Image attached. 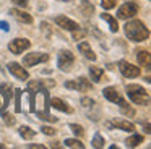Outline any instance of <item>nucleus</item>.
I'll list each match as a JSON object with an SVG mask.
<instances>
[{"label":"nucleus","mask_w":151,"mask_h":149,"mask_svg":"<svg viewBox=\"0 0 151 149\" xmlns=\"http://www.w3.org/2000/svg\"><path fill=\"white\" fill-rule=\"evenodd\" d=\"M33 92V91H29ZM31 112H36V115L41 120L46 122H57L54 115H50V96L47 89L41 87V89L33 92V104H31Z\"/></svg>","instance_id":"1"},{"label":"nucleus","mask_w":151,"mask_h":149,"mask_svg":"<svg viewBox=\"0 0 151 149\" xmlns=\"http://www.w3.org/2000/svg\"><path fill=\"white\" fill-rule=\"evenodd\" d=\"M125 34L133 42H143L150 37L148 28L141 21H138V19H132V21H128L125 24Z\"/></svg>","instance_id":"2"},{"label":"nucleus","mask_w":151,"mask_h":149,"mask_svg":"<svg viewBox=\"0 0 151 149\" xmlns=\"http://www.w3.org/2000/svg\"><path fill=\"white\" fill-rule=\"evenodd\" d=\"M102 94H104V97L107 100L119 104V105H120V109H122V112H124L125 115H128V117H133L135 115V110L132 109V107L128 105L124 99H122L120 94L117 92V89H115V87H104V89H102Z\"/></svg>","instance_id":"3"},{"label":"nucleus","mask_w":151,"mask_h":149,"mask_svg":"<svg viewBox=\"0 0 151 149\" xmlns=\"http://www.w3.org/2000/svg\"><path fill=\"white\" fill-rule=\"evenodd\" d=\"M127 94H128L132 102L138 104V105H148L150 104V94L146 92V89H143L138 84H128Z\"/></svg>","instance_id":"4"},{"label":"nucleus","mask_w":151,"mask_h":149,"mask_svg":"<svg viewBox=\"0 0 151 149\" xmlns=\"http://www.w3.org/2000/svg\"><path fill=\"white\" fill-rule=\"evenodd\" d=\"M138 13V5L135 2H127L125 5H122L117 11V18L119 19H128L132 16H135Z\"/></svg>","instance_id":"5"},{"label":"nucleus","mask_w":151,"mask_h":149,"mask_svg":"<svg viewBox=\"0 0 151 149\" xmlns=\"http://www.w3.org/2000/svg\"><path fill=\"white\" fill-rule=\"evenodd\" d=\"M75 63V55L70 50H62L59 54V68L63 71H70L72 65Z\"/></svg>","instance_id":"6"},{"label":"nucleus","mask_w":151,"mask_h":149,"mask_svg":"<svg viewBox=\"0 0 151 149\" xmlns=\"http://www.w3.org/2000/svg\"><path fill=\"white\" fill-rule=\"evenodd\" d=\"M49 60V55L44 54V52H34V54H28L26 57L23 58V65L24 67H34L37 63H42V62Z\"/></svg>","instance_id":"7"},{"label":"nucleus","mask_w":151,"mask_h":149,"mask_svg":"<svg viewBox=\"0 0 151 149\" xmlns=\"http://www.w3.org/2000/svg\"><path fill=\"white\" fill-rule=\"evenodd\" d=\"M65 87H68V89L81 91V92H86V91H89V89L93 87V84L89 83L86 78L80 76L78 80H75V81H67V83H65Z\"/></svg>","instance_id":"8"},{"label":"nucleus","mask_w":151,"mask_h":149,"mask_svg":"<svg viewBox=\"0 0 151 149\" xmlns=\"http://www.w3.org/2000/svg\"><path fill=\"white\" fill-rule=\"evenodd\" d=\"M119 70L122 71V74H124L125 78H137V76H140V73H141L138 67H135V65L128 63V62H125V60L119 62Z\"/></svg>","instance_id":"9"},{"label":"nucleus","mask_w":151,"mask_h":149,"mask_svg":"<svg viewBox=\"0 0 151 149\" xmlns=\"http://www.w3.org/2000/svg\"><path fill=\"white\" fill-rule=\"evenodd\" d=\"M8 71H10L17 80H21V81H26L28 78H29V73L26 71V68H23L20 63H15V62L8 63Z\"/></svg>","instance_id":"10"},{"label":"nucleus","mask_w":151,"mask_h":149,"mask_svg":"<svg viewBox=\"0 0 151 149\" xmlns=\"http://www.w3.org/2000/svg\"><path fill=\"white\" fill-rule=\"evenodd\" d=\"M29 45H31V42L28 41V39H15V41H12L10 44H8V49H10L13 54H23L26 49H29Z\"/></svg>","instance_id":"11"},{"label":"nucleus","mask_w":151,"mask_h":149,"mask_svg":"<svg viewBox=\"0 0 151 149\" xmlns=\"http://www.w3.org/2000/svg\"><path fill=\"white\" fill-rule=\"evenodd\" d=\"M12 97V87L8 84H0V112H4Z\"/></svg>","instance_id":"12"},{"label":"nucleus","mask_w":151,"mask_h":149,"mask_svg":"<svg viewBox=\"0 0 151 149\" xmlns=\"http://www.w3.org/2000/svg\"><path fill=\"white\" fill-rule=\"evenodd\" d=\"M55 23L60 26V28L68 29V31H73V29L80 28V26H78V23H75L73 19L67 18V16H55Z\"/></svg>","instance_id":"13"},{"label":"nucleus","mask_w":151,"mask_h":149,"mask_svg":"<svg viewBox=\"0 0 151 149\" xmlns=\"http://www.w3.org/2000/svg\"><path fill=\"white\" fill-rule=\"evenodd\" d=\"M50 105L55 107L57 110H60V112H65V113H72L73 112L72 107H70L67 102H63L62 99H59V97H52V99H50Z\"/></svg>","instance_id":"14"},{"label":"nucleus","mask_w":151,"mask_h":149,"mask_svg":"<svg viewBox=\"0 0 151 149\" xmlns=\"http://www.w3.org/2000/svg\"><path fill=\"white\" fill-rule=\"evenodd\" d=\"M109 126H117V128L124 130V131H135V125L130 122H127V120H117L114 118L112 120V123H109Z\"/></svg>","instance_id":"15"},{"label":"nucleus","mask_w":151,"mask_h":149,"mask_svg":"<svg viewBox=\"0 0 151 149\" xmlns=\"http://www.w3.org/2000/svg\"><path fill=\"white\" fill-rule=\"evenodd\" d=\"M10 15H13L18 21L26 23V24H31V23H33V16H31L29 13H26V11H21V10H12Z\"/></svg>","instance_id":"16"},{"label":"nucleus","mask_w":151,"mask_h":149,"mask_svg":"<svg viewBox=\"0 0 151 149\" xmlns=\"http://www.w3.org/2000/svg\"><path fill=\"white\" fill-rule=\"evenodd\" d=\"M78 50L81 52L86 58H89V60H96V54L91 50V47H89V44L86 41H83V42H80V44H78Z\"/></svg>","instance_id":"17"},{"label":"nucleus","mask_w":151,"mask_h":149,"mask_svg":"<svg viewBox=\"0 0 151 149\" xmlns=\"http://www.w3.org/2000/svg\"><path fill=\"white\" fill-rule=\"evenodd\" d=\"M137 58H138V63H140L141 67H145V68L151 67V58H150V52L148 50H140L137 55Z\"/></svg>","instance_id":"18"},{"label":"nucleus","mask_w":151,"mask_h":149,"mask_svg":"<svg viewBox=\"0 0 151 149\" xmlns=\"http://www.w3.org/2000/svg\"><path fill=\"white\" fill-rule=\"evenodd\" d=\"M101 18L104 19V21H107V24H109V28H111V31H112V32H117V29H119L117 18H114V16L107 15V13H102V15H101Z\"/></svg>","instance_id":"19"},{"label":"nucleus","mask_w":151,"mask_h":149,"mask_svg":"<svg viewBox=\"0 0 151 149\" xmlns=\"http://www.w3.org/2000/svg\"><path fill=\"white\" fill-rule=\"evenodd\" d=\"M89 74H91V80L94 81V83H99L102 74H104V70L99 68V67H89Z\"/></svg>","instance_id":"20"},{"label":"nucleus","mask_w":151,"mask_h":149,"mask_svg":"<svg viewBox=\"0 0 151 149\" xmlns=\"http://www.w3.org/2000/svg\"><path fill=\"white\" fill-rule=\"evenodd\" d=\"M20 136L23 139H33L36 136V131L29 126H20Z\"/></svg>","instance_id":"21"},{"label":"nucleus","mask_w":151,"mask_h":149,"mask_svg":"<svg viewBox=\"0 0 151 149\" xmlns=\"http://www.w3.org/2000/svg\"><path fill=\"white\" fill-rule=\"evenodd\" d=\"M141 143H143V136L138 135V133H133V135L127 139V146H128V148H135V146L141 144Z\"/></svg>","instance_id":"22"},{"label":"nucleus","mask_w":151,"mask_h":149,"mask_svg":"<svg viewBox=\"0 0 151 149\" xmlns=\"http://www.w3.org/2000/svg\"><path fill=\"white\" fill-rule=\"evenodd\" d=\"M81 11L85 13V16H89L93 11H94V6H93L88 0H81Z\"/></svg>","instance_id":"23"},{"label":"nucleus","mask_w":151,"mask_h":149,"mask_svg":"<svg viewBox=\"0 0 151 149\" xmlns=\"http://www.w3.org/2000/svg\"><path fill=\"white\" fill-rule=\"evenodd\" d=\"M104 138L101 136V133H96L94 135V138H93V141H91V146L93 148H104Z\"/></svg>","instance_id":"24"},{"label":"nucleus","mask_w":151,"mask_h":149,"mask_svg":"<svg viewBox=\"0 0 151 149\" xmlns=\"http://www.w3.org/2000/svg\"><path fill=\"white\" fill-rule=\"evenodd\" d=\"M65 146L67 148H78V149L85 148V144L81 141H78V139H65Z\"/></svg>","instance_id":"25"},{"label":"nucleus","mask_w":151,"mask_h":149,"mask_svg":"<svg viewBox=\"0 0 151 149\" xmlns=\"http://www.w3.org/2000/svg\"><path fill=\"white\" fill-rule=\"evenodd\" d=\"M85 36H86V31H85V29L76 28V29H73V31H72V37L75 39V41H81Z\"/></svg>","instance_id":"26"},{"label":"nucleus","mask_w":151,"mask_h":149,"mask_svg":"<svg viewBox=\"0 0 151 149\" xmlns=\"http://www.w3.org/2000/svg\"><path fill=\"white\" fill-rule=\"evenodd\" d=\"M70 130H72V131L75 133L76 136H83V135H85V130H83V126H81V125H76V123H72V125H70Z\"/></svg>","instance_id":"27"},{"label":"nucleus","mask_w":151,"mask_h":149,"mask_svg":"<svg viewBox=\"0 0 151 149\" xmlns=\"http://www.w3.org/2000/svg\"><path fill=\"white\" fill-rule=\"evenodd\" d=\"M101 5L104 10H111L117 5V0H101Z\"/></svg>","instance_id":"28"},{"label":"nucleus","mask_w":151,"mask_h":149,"mask_svg":"<svg viewBox=\"0 0 151 149\" xmlns=\"http://www.w3.org/2000/svg\"><path fill=\"white\" fill-rule=\"evenodd\" d=\"M15 96H17V105H15V112H21V91L20 89H15Z\"/></svg>","instance_id":"29"},{"label":"nucleus","mask_w":151,"mask_h":149,"mask_svg":"<svg viewBox=\"0 0 151 149\" xmlns=\"http://www.w3.org/2000/svg\"><path fill=\"white\" fill-rule=\"evenodd\" d=\"M41 131H42L44 135H47V136H54L57 133V130L50 128V126H42V128H41Z\"/></svg>","instance_id":"30"},{"label":"nucleus","mask_w":151,"mask_h":149,"mask_svg":"<svg viewBox=\"0 0 151 149\" xmlns=\"http://www.w3.org/2000/svg\"><path fill=\"white\" fill-rule=\"evenodd\" d=\"M81 104H83V107H85V109H88V107H93V105H94V100L89 99V97H83V99H81Z\"/></svg>","instance_id":"31"},{"label":"nucleus","mask_w":151,"mask_h":149,"mask_svg":"<svg viewBox=\"0 0 151 149\" xmlns=\"http://www.w3.org/2000/svg\"><path fill=\"white\" fill-rule=\"evenodd\" d=\"M4 120H5L7 125H13V123H15V118L10 115V113H4Z\"/></svg>","instance_id":"32"},{"label":"nucleus","mask_w":151,"mask_h":149,"mask_svg":"<svg viewBox=\"0 0 151 149\" xmlns=\"http://www.w3.org/2000/svg\"><path fill=\"white\" fill-rule=\"evenodd\" d=\"M13 3H17L18 6H26L28 5V0H12Z\"/></svg>","instance_id":"33"},{"label":"nucleus","mask_w":151,"mask_h":149,"mask_svg":"<svg viewBox=\"0 0 151 149\" xmlns=\"http://www.w3.org/2000/svg\"><path fill=\"white\" fill-rule=\"evenodd\" d=\"M0 29H2V31H8V23L7 21H0Z\"/></svg>","instance_id":"34"},{"label":"nucleus","mask_w":151,"mask_h":149,"mask_svg":"<svg viewBox=\"0 0 151 149\" xmlns=\"http://www.w3.org/2000/svg\"><path fill=\"white\" fill-rule=\"evenodd\" d=\"M28 148H31V149H37V148H39V149H42L44 146H42V144H29Z\"/></svg>","instance_id":"35"},{"label":"nucleus","mask_w":151,"mask_h":149,"mask_svg":"<svg viewBox=\"0 0 151 149\" xmlns=\"http://www.w3.org/2000/svg\"><path fill=\"white\" fill-rule=\"evenodd\" d=\"M59 2H72V0H59Z\"/></svg>","instance_id":"36"},{"label":"nucleus","mask_w":151,"mask_h":149,"mask_svg":"<svg viewBox=\"0 0 151 149\" xmlns=\"http://www.w3.org/2000/svg\"><path fill=\"white\" fill-rule=\"evenodd\" d=\"M0 148H4V144H0Z\"/></svg>","instance_id":"37"}]
</instances>
